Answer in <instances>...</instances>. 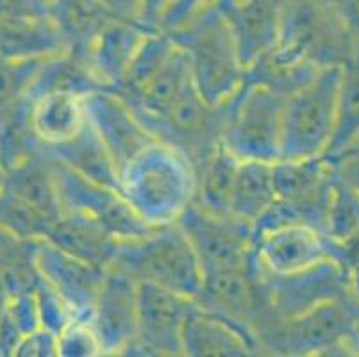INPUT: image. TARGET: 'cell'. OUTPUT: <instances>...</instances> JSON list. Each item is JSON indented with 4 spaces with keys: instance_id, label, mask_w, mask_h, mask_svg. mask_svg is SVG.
<instances>
[{
    "instance_id": "19",
    "label": "cell",
    "mask_w": 359,
    "mask_h": 357,
    "mask_svg": "<svg viewBox=\"0 0 359 357\" xmlns=\"http://www.w3.org/2000/svg\"><path fill=\"white\" fill-rule=\"evenodd\" d=\"M47 238L50 243L57 245L68 254L99 267H109L118 247V240L100 225L75 215L61 216L48 229Z\"/></svg>"
},
{
    "instance_id": "21",
    "label": "cell",
    "mask_w": 359,
    "mask_h": 357,
    "mask_svg": "<svg viewBox=\"0 0 359 357\" xmlns=\"http://www.w3.org/2000/svg\"><path fill=\"white\" fill-rule=\"evenodd\" d=\"M276 201L273 163L241 161L231 198V215L254 224Z\"/></svg>"
},
{
    "instance_id": "18",
    "label": "cell",
    "mask_w": 359,
    "mask_h": 357,
    "mask_svg": "<svg viewBox=\"0 0 359 357\" xmlns=\"http://www.w3.org/2000/svg\"><path fill=\"white\" fill-rule=\"evenodd\" d=\"M50 156L81 175L111 189H120V173L90 118L68 142L50 147Z\"/></svg>"
},
{
    "instance_id": "16",
    "label": "cell",
    "mask_w": 359,
    "mask_h": 357,
    "mask_svg": "<svg viewBox=\"0 0 359 357\" xmlns=\"http://www.w3.org/2000/svg\"><path fill=\"white\" fill-rule=\"evenodd\" d=\"M88 120L84 95L48 91L32 98L29 111L31 133L47 149L68 142Z\"/></svg>"
},
{
    "instance_id": "17",
    "label": "cell",
    "mask_w": 359,
    "mask_h": 357,
    "mask_svg": "<svg viewBox=\"0 0 359 357\" xmlns=\"http://www.w3.org/2000/svg\"><path fill=\"white\" fill-rule=\"evenodd\" d=\"M145 38L127 25H106L91 39L84 59L106 90L122 83Z\"/></svg>"
},
{
    "instance_id": "14",
    "label": "cell",
    "mask_w": 359,
    "mask_h": 357,
    "mask_svg": "<svg viewBox=\"0 0 359 357\" xmlns=\"http://www.w3.org/2000/svg\"><path fill=\"white\" fill-rule=\"evenodd\" d=\"M36 263L48 286L70 307L74 320L91 323L93 306L107 267L79 260L50 241L38 248Z\"/></svg>"
},
{
    "instance_id": "29",
    "label": "cell",
    "mask_w": 359,
    "mask_h": 357,
    "mask_svg": "<svg viewBox=\"0 0 359 357\" xmlns=\"http://www.w3.org/2000/svg\"><path fill=\"white\" fill-rule=\"evenodd\" d=\"M348 350H351L352 353H358L359 356V323L354 329V332H352L351 338H348Z\"/></svg>"
},
{
    "instance_id": "25",
    "label": "cell",
    "mask_w": 359,
    "mask_h": 357,
    "mask_svg": "<svg viewBox=\"0 0 359 357\" xmlns=\"http://www.w3.org/2000/svg\"><path fill=\"white\" fill-rule=\"evenodd\" d=\"M57 353L75 357L97 356V353H102V346L90 322L72 320L57 336Z\"/></svg>"
},
{
    "instance_id": "24",
    "label": "cell",
    "mask_w": 359,
    "mask_h": 357,
    "mask_svg": "<svg viewBox=\"0 0 359 357\" xmlns=\"http://www.w3.org/2000/svg\"><path fill=\"white\" fill-rule=\"evenodd\" d=\"M359 231V193L334 168L331 201L325 218V236L331 243H341Z\"/></svg>"
},
{
    "instance_id": "20",
    "label": "cell",
    "mask_w": 359,
    "mask_h": 357,
    "mask_svg": "<svg viewBox=\"0 0 359 357\" xmlns=\"http://www.w3.org/2000/svg\"><path fill=\"white\" fill-rule=\"evenodd\" d=\"M250 270H224L204 274L195 302L204 309L233 322L243 323L254 309V295L249 281Z\"/></svg>"
},
{
    "instance_id": "2",
    "label": "cell",
    "mask_w": 359,
    "mask_h": 357,
    "mask_svg": "<svg viewBox=\"0 0 359 357\" xmlns=\"http://www.w3.org/2000/svg\"><path fill=\"white\" fill-rule=\"evenodd\" d=\"M109 267L136 281L152 283L194 300L202 288L204 271L188 236L177 224L154 227L135 240L118 241Z\"/></svg>"
},
{
    "instance_id": "7",
    "label": "cell",
    "mask_w": 359,
    "mask_h": 357,
    "mask_svg": "<svg viewBox=\"0 0 359 357\" xmlns=\"http://www.w3.org/2000/svg\"><path fill=\"white\" fill-rule=\"evenodd\" d=\"M175 224L182 229L204 274L224 270H250L252 224L233 215H215L191 201Z\"/></svg>"
},
{
    "instance_id": "3",
    "label": "cell",
    "mask_w": 359,
    "mask_h": 357,
    "mask_svg": "<svg viewBox=\"0 0 359 357\" xmlns=\"http://www.w3.org/2000/svg\"><path fill=\"white\" fill-rule=\"evenodd\" d=\"M344 65H325L304 86L286 97L280 123V159L324 156L338 113Z\"/></svg>"
},
{
    "instance_id": "5",
    "label": "cell",
    "mask_w": 359,
    "mask_h": 357,
    "mask_svg": "<svg viewBox=\"0 0 359 357\" xmlns=\"http://www.w3.org/2000/svg\"><path fill=\"white\" fill-rule=\"evenodd\" d=\"M170 39L186 52L195 88L210 106L222 107L245 83L236 39L225 22H201Z\"/></svg>"
},
{
    "instance_id": "4",
    "label": "cell",
    "mask_w": 359,
    "mask_h": 357,
    "mask_svg": "<svg viewBox=\"0 0 359 357\" xmlns=\"http://www.w3.org/2000/svg\"><path fill=\"white\" fill-rule=\"evenodd\" d=\"M285 102L286 95L245 79L224 104L222 143L240 161H279Z\"/></svg>"
},
{
    "instance_id": "1",
    "label": "cell",
    "mask_w": 359,
    "mask_h": 357,
    "mask_svg": "<svg viewBox=\"0 0 359 357\" xmlns=\"http://www.w3.org/2000/svg\"><path fill=\"white\" fill-rule=\"evenodd\" d=\"M120 195L150 227L174 224L197 193V172L175 147L154 142L120 173Z\"/></svg>"
},
{
    "instance_id": "15",
    "label": "cell",
    "mask_w": 359,
    "mask_h": 357,
    "mask_svg": "<svg viewBox=\"0 0 359 357\" xmlns=\"http://www.w3.org/2000/svg\"><path fill=\"white\" fill-rule=\"evenodd\" d=\"M252 350L254 343L249 327L211 313L191 300L182 325V353L245 356Z\"/></svg>"
},
{
    "instance_id": "12",
    "label": "cell",
    "mask_w": 359,
    "mask_h": 357,
    "mask_svg": "<svg viewBox=\"0 0 359 357\" xmlns=\"http://www.w3.org/2000/svg\"><path fill=\"white\" fill-rule=\"evenodd\" d=\"M84 107L118 173L147 147L158 142L115 91L97 90L84 95Z\"/></svg>"
},
{
    "instance_id": "6",
    "label": "cell",
    "mask_w": 359,
    "mask_h": 357,
    "mask_svg": "<svg viewBox=\"0 0 359 357\" xmlns=\"http://www.w3.org/2000/svg\"><path fill=\"white\" fill-rule=\"evenodd\" d=\"M48 166L63 215L83 216L95 222L118 241L142 238L154 229L133 211L116 189L91 181L54 157Z\"/></svg>"
},
{
    "instance_id": "11",
    "label": "cell",
    "mask_w": 359,
    "mask_h": 357,
    "mask_svg": "<svg viewBox=\"0 0 359 357\" xmlns=\"http://www.w3.org/2000/svg\"><path fill=\"white\" fill-rule=\"evenodd\" d=\"M257 279L266 290L272 309L285 320L293 318L325 300L351 293L344 267L334 257H327L299 274Z\"/></svg>"
},
{
    "instance_id": "13",
    "label": "cell",
    "mask_w": 359,
    "mask_h": 357,
    "mask_svg": "<svg viewBox=\"0 0 359 357\" xmlns=\"http://www.w3.org/2000/svg\"><path fill=\"white\" fill-rule=\"evenodd\" d=\"M138 325V281L116 267H107L97 295L91 327L102 353L123 352L136 338Z\"/></svg>"
},
{
    "instance_id": "22",
    "label": "cell",
    "mask_w": 359,
    "mask_h": 357,
    "mask_svg": "<svg viewBox=\"0 0 359 357\" xmlns=\"http://www.w3.org/2000/svg\"><path fill=\"white\" fill-rule=\"evenodd\" d=\"M240 163L224 143H218L197 173V193L194 201L215 215H231V198Z\"/></svg>"
},
{
    "instance_id": "10",
    "label": "cell",
    "mask_w": 359,
    "mask_h": 357,
    "mask_svg": "<svg viewBox=\"0 0 359 357\" xmlns=\"http://www.w3.org/2000/svg\"><path fill=\"white\" fill-rule=\"evenodd\" d=\"M191 299L166 288L138 281V325L136 338L126 350L143 353H182V325Z\"/></svg>"
},
{
    "instance_id": "26",
    "label": "cell",
    "mask_w": 359,
    "mask_h": 357,
    "mask_svg": "<svg viewBox=\"0 0 359 357\" xmlns=\"http://www.w3.org/2000/svg\"><path fill=\"white\" fill-rule=\"evenodd\" d=\"M331 255L344 267L348 291L359 302V231L341 243H331Z\"/></svg>"
},
{
    "instance_id": "8",
    "label": "cell",
    "mask_w": 359,
    "mask_h": 357,
    "mask_svg": "<svg viewBox=\"0 0 359 357\" xmlns=\"http://www.w3.org/2000/svg\"><path fill=\"white\" fill-rule=\"evenodd\" d=\"M332 257L327 236L302 222H279L252 229L250 271L257 277L299 274Z\"/></svg>"
},
{
    "instance_id": "27",
    "label": "cell",
    "mask_w": 359,
    "mask_h": 357,
    "mask_svg": "<svg viewBox=\"0 0 359 357\" xmlns=\"http://www.w3.org/2000/svg\"><path fill=\"white\" fill-rule=\"evenodd\" d=\"M329 161L334 165L339 177H344L345 181L359 193V145L345 150V152L336 156L334 159H329Z\"/></svg>"
},
{
    "instance_id": "9",
    "label": "cell",
    "mask_w": 359,
    "mask_h": 357,
    "mask_svg": "<svg viewBox=\"0 0 359 357\" xmlns=\"http://www.w3.org/2000/svg\"><path fill=\"white\" fill-rule=\"evenodd\" d=\"M358 323L359 302L348 293L285 320V329L279 339L286 352L295 353L348 350V338Z\"/></svg>"
},
{
    "instance_id": "23",
    "label": "cell",
    "mask_w": 359,
    "mask_h": 357,
    "mask_svg": "<svg viewBox=\"0 0 359 357\" xmlns=\"http://www.w3.org/2000/svg\"><path fill=\"white\" fill-rule=\"evenodd\" d=\"M355 145H359V58L344 65L334 133L324 156L334 159Z\"/></svg>"
},
{
    "instance_id": "28",
    "label": "cell",
    "mask_w": 359,
    "mask_h": 357,
    "mask_svg": "<svg viewBox=\"0 0 359 357\" xmlns=\"http://www.w3.org/2000/svg\"><path fill=\"white\" fill-rule=\"evenodd\" d=\"M336 15L351 36L355 55L359 58V0H336Z\"/></svg>"
}]
</instances>
